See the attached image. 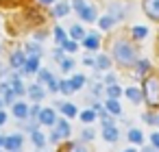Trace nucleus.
Segmentation results:
<instances>
[{
  "label": "nucleus",
  "mask_w": 159,
  "mask_h": 152,
  "mask_svg": "<svg viewBox=\"0 0 159 152\" xmlns=\"http://www.w3.org/2000/svg\"><path fill=\"white\" fill-rule=\"evenodd\" d=\"M142 91H144V102L152 111L159 109V72H152L142 80Z\"/></svg>",
  "instance_id": "1"
},
{
  "label": "nucleus",
  "mask_w": 159,
  "mask_h": 152,
  "mask_svg": "<svg viewBox=\"0 0 159 152\" xmlns=\"http://www.w3.org/2000/svg\"><path fill=\"white\" fill-rule=\"evenodd\" d=\"M113 59H116L120 65H124V67H131V65H135V63L139 61L135 46L129 44V41H124V39H120V41L113 44Z\"/></svg>",
  "instance_id": "2"
},
{
  "label": "nucleus",
  "mask_w": 159,
  "mask_h": 152,
  "mask_svg": "<svg viewBox=\"0 0 159 152\" xmlns=\"http://www.w3.org/2000/svg\"><path fill=\"white\" fill-rule=\"evenodd\" d=\"M102 137H105V141H109V143H116V141L120 139V130H118V126H116L111 119H102Z\"/></svg>",
  "instance_id": "3"
},
{
  "label": "nucleus",
  "mask_w": 159,
  "mask_h": 152,
  "mask_svg": "<svg viewBox=\"0 0 159 152\" xmlns=\"http://www.w3.org/2000/svg\"><path fill=\"white\" fill-rule=\"evenodd\" d=\"M142 9L150 20L159 22V0H142Z\"/></svg>",
  "instance_id": "4"
},
{
  "label": "nucleus",
  "mask_w": 159,
  "mask_h": 152,
  "mask_svg": "<svg viewBox=\"0 0 159 152\" xmlns=\"http://www.w3.org/2000/svg\"><path fill=\"white\" fill-rule=\"evenodd\" d=\"M124 96L129 98V102H131V104H142V102H144V91H142V87L131 85V87H126V89H124Z\"/></svg>",
  "instance_id": "5"
},
{
  "label": "nucleus",
  "mask_w": 159,
  "mask_h": 152,
  "mask_svg": "<svg viewBox=\"0 0 159 152\" xmlns=\"http://www.w3.org/2000/svg\"><path fill=\"white\" fill-rule=\"evenodd\" d=\"M133 67H135V76H139L142 80H144L148 74H152V63H150L148 59H139Z\"/></svg>",
  "instance_id": "6"
},
{
  "label": "nucleus",
  "mask_w": 159,
  "mask_h": 152,
  "mask_svg": "<svg viewBox=\"0 0 159 152\" xmlns=\"http://www.w3.org/2000/svg\"><path fill=\"white\" fill-rule=\"evenodd\" d=\"M5 150L7 152H20L22 150V135H9L5 137Z\"/></svg>",
  "instance_id": "7"
},
{
  "label": "nucleus",
  "mask_w": 159,
  "mask_h": 152,
  "mask_svg": "<svg viewBox=\"0 0 159 152\" xmlns=\"http://www.w3.org/2000/svg\"><path fill=\"white\" fill-rule=\"evenodd\" d=\"M37 122H39V124H44V126H55L59 119H57V113H55L52 109H42V111H39V117H37Z\"/></svg>",
  "instance_id": "8"
},
{
  "label": "nucleus",
  "mask_w": 159,
  "mask_h": 152,
  "mask_svg": "<svg viewBox=\"0 0 159 152\" xmlns=\"http://www.w3.org/2000/svg\"><path fill=\"white\" fill-rule=\"evenodd\" d=\"M70 135V124L66 122V119H59L57 124H55V132L50 135V139L52 141H59L61 137H68Z\"/></svg>",
  "instance_id": "9"
},
{
  "label": "nucleus",
  "mask_w": 159,
  "mask_h": 152,
  "mask_svg": "<svg viewBox=\"0 0 159 152\" xmlns=\"http://www.w3.org/2000/svg\"><path fill=\"white\" fill-rule=\"evenodd\" d=\"M0 93H2L5 104H11V106H13V98H18V96H16V91L11 89L9 83H0Z\"/></svg>",
  "instance_id": "10"
},
{
  "label": "nucleus",
  "mask_w": 159,
  "mask_h": 152,
  "mask_svg": "<svg viewBox=\"0 0 159 152\" xmlns=\"http://www.w3.org/2000/svg\"><path fill=\"white\" fill-rule=\"evenodd\" d=\"M37 72H39V57H29L22 67V74H37Z\"/></svg>",
  "instance_id": "11"
},
{
  "label": "nucleus",
  "mask_w": 159,
  "mask_h": 152,
  "mask_svg": "<svg viewBox=\"0 0 159 152\" xmlns=\"http://www.w3.org/2000/svg\"><path fill=\"white\" fill-rule=\"evenodd\" d=\"M26 93L31 96V100H33V102H42V100H44V96H46V93H44V87H42L39 83H37V85H31V87L26 89Z\"/></svg>",
  "instance_id": "12"
},
{
  "label": "nucleus",
  "mask_w": 159,
  "mask_h": 152,
  "mask_svg": "<svg viewBox=\"0 0 159 152\" xmlns=\"http://www.w3.org/2000/svg\"><path fill=\"white\" fill-rule=\"evenodd\" d=\"M24 63H26V54H24V52L18 50V52L11 54V67H13V70H20V72H22Z\"/></svg>",
  "instance_id": "13"
},
{
  "label": "nucleus",
  "mask_w": 159,
  "mask_h": 152,
  "mask_svg": "<svg viewBox=\"0 0 159 152\" xmlns=\"http://www.w3.org/2000/svg\"><path fill=\"white\" fill-rule=\"evenodd\" d=\"M126 139H129L133 145H142V143H144V132H142L139 128H131V130L126 132Z\"/></svg>",
  "instance_id": "14"
},
{
  "label": "nucleus",
  "mask_w": 159,
  "mask_h": 152,
  "mask_svg": "<svg viewBox=\"0 0 159 152\" xmlns=\"http://www.w3.org/2000/svg\"><path fill=\"white\" fill-rule=\"evenodd\" d=\"M11 109H13V115H16L18 119H24V117H29V111H31V109H29L24 102H16Z\"/></svg>",
  "instance_id": "15"
},
{
  "label": "nucleus",
  "mask_w": 159,
  "mask_h": 152,
  "mask_svg": "<svg viewBox=\"0 0 159 152\" xmlns=\"http://www.w3.org/2000/svg\"><path fill=\"white\" fill-rule=\"evenodd\" d=\"M109 15H111L116 22H118V20H122V18H124V7H122V5H118V2H111V5H109Z\"/></svg>",
  "instance_id": "16"
},
{
  "label": "nucleus",
  "mask_w": 159,
  "mask_h": 152,
  "mask_svg": "<svg viewBox=\"0 0 159 152\" xmlns=\"http://www.w3.org/2000/svg\"><path fill=\"white\" fill-rule=\"evenodd\" d=\"M98 72H107L109 67H111V59L107 57V54H100L98 59H96V65H94Z\"/></svg>",
  "instance_id": "17"
},
{
  "label": "nucleus",
  "mask_w": 159,
  "mask_h": 152,
  "mask_svg": "<svg viewBox=\"0 0 159 152\" xmlns=\"http://www.w3.org/2000/svg\"><path fill=\"white\" fill-rule=\"evenodd\" d=\"M105 109L109 111V115H120V113H122V106H120V102H118V100H109V98H107Z\"/></svg>",
  "instance_id": "18"
},
{
  "label": "nucleus",
  "mask_w": 159,
  "mask_h": 152,
  "mask_svg": "<svg viewBox=\"0 0 159 152\" xmlns=\"http://www.w3.org/2000/svg\"><path fill=\"white\" fill-rule=\"evenodd\" d=\"M131 35H133V39H137V41H139V39H146V37H148V28H146V26H133V28H131Z\"/></svg>",
  "instance_id": "19"
},
{
  "label": "nucleus",
  "mask_w": 159,
  "mask_h": 152,
  "mask_svg": "<svg viewBox=\"0 0 159 152\" xmlns=\"http://www.w3.org/2000/svg\"><path fill=\"white\" fill-rule=\"evenodd\" d=\"M9 85H11V89L16 91V96H22V93H24V87H22V83H20V76H18V74L9 78Z\"/></svg>",
  "instance_id": "20"
},
{
  "label": "nucleus",
  "mask_w": 159,
  "mask_h": 152,
  "mask_svg": "<svg viewBox=\"0 0 159 152\" xmlns=\"http://www.w3.org/2000/svg\"><path fill=\"white\" fill-rule=\"evenodd\" d=\"M122 93H124V89H122L120 85H109V87H107V96H109V100H118Z\"/></svg>",
  "instance_id": "21"
},
{
  "label": "nucleus",
  "mask_w": 159,
  "mask_h": 152,
  "mask_svg": "<svg viewBox=\"0 0 159 152\" xmlns=\"http://www.w3.org/2000/svg\"><path fill=\"white\" fill-rule=\"evenodd\" d=\"M79 15H81L83 22H94V20H96V11H94L92 7H85L83 11H79Z\"/></svg>",
  "instance_id": "22"
},
{
  "label": "nucleus",
  "mask_w": 159,
  "mask_h": 152,
  "mask_svg": "<svg viewBox=\"0 0 159 152\" xmlns=\"http://www.w3.org/2000/svg\"><path fill=\"white\" fill-rule=\"evenodd\" d=\"M83 46H85L87 50H96V48H98V35H94V33L87 35V37L83 39Z\"/></svg>",
  "instance_id": "23"
},
{
  "label": "nucleus",
  "mask_w": 159,
  "mask_h": 152,
  "mask_svg": "<svg viewBox=\"0 0 159 152\" xmlns=\"http://www.w3.org/2000/svg\"><path fill=\"white\" fill-rule=\"evenodd\" d=\"M70 35H72V39H74V41L85 39V37H87V35H85V31H83V26H79V24H74V26L70 28Z\"/></svg>",
  "instance_id": "24"
},
{
  "label": "nucleus",
  "mask_w": 159,
  "mask_h": 152,
  "mask_svg": "<svg viewBox=\"0 0 159 152\" xmlns=\"http://www.w3.org/2000/svg\"><path fill=\"white\" fill-rule=\"evenodd\" d=\"M59 109H61V113H63L66 117H74V115H76V106H74V104H70V102L59 104Z\"/></svg>",
  "instance_id": "25"
},
{
  "label": "nucleus",
  "mask_w": 159,
  "mask_h": 152,
  "mask_svg": "<svg viewBox=\"0 0 159 152\" xmlns=\"http://www.w3.org/2000/svg\"><path fill=\"white\" fill-rule=\"evenodd\" d=\"M142 122L148 124V126H157V113H155V111H146V113H142Z\"/></svg>",
  "instance_id": "26"
},
{
  "label": "nucleus",
  "mask_w": 159,
  "mask_h": 152,
  "mask_svg": "<svg viewBox=\"0 0 159 152\" xmlns=\"http://www.w3.org/2000/svg\"><path fill=\"white\" fill-rule=\"evenodd\" d=\"M70 13V5L68 2H59L57 7H55V18H63V15H68Z\"/></svg>",
  "instance_id": "27"
},
{
  "label": "nucleus",
  "mask_w": 159,
  "mask_h": 152,
  "mask_svg": "<svg viewBox=\"0 0 159 152\" xmlns=\"http://www.w3.org/2000/svg\"><path fill=\"white\" fill-rule=\"evenodd\" d=\"M113 22H116V20H113L111 15H102V18L98 20V24H100V28H102V31H109V28L113 26Z\"/></svg>",
  "instance_id": "28"
},
{
  "label": "nucleus",
  "mask_w": 159,
  "mask_h": 152,
  "mask_svg": "<svg viewBox=\"0 0 159 152\" xmlns=\"http://www.w3.org/2000/svg\"><path fill=\"white\" fill-rule=\"evenodd\" d=\"M85 80H87V78H85L83 74H74L72 80H70V83H72V89H81V87L85 85Z\"/></svg>",
  "instance_id": "29"
},
{
  "label": "nucleus",
  "mask_w": 159,
  "mask_h": 152,
  "mask_svg": "<svg viewBox=\"0 0 159 152\" xmlns=\"http://www.w3.org/2000/svg\"><path fill=\"white\" fill-rule=\"evenodd\" d=\"M31 139H33V143L37 145V148H44V143H46V137L39 132V130H35V132H31Z\"/></svg>",
  "instance_id": "30"
},
{
  "label": "nucleus",
  "mask_w": 159,
  "mask_h": 152,
  "mask_svg": "<svg viewBox=\"0 0 159 152\" xmlns=\"http://www.w3.org/2000/svg\"><path fill=\"white\" fill-rule=\"evenodd\" d=\"M79 117H81L83 122H87V124H89V122H94V119H96V111H94V109H92V111H83Z\"/></svg>",
  "instance_id": "31"
},
{
  "label": "nucleus",
  "mask_w": 159,
  "mask_h": 152,
  "mask_svg": "<svg viewBox=\"0 0 159 152\" xmlns=\"http://www.w3.org/2000/svg\"><path fill=\"white\" fill-rule=\"evenodd\" d=\"M55 39L59 41V46H63V44L68 41V39H66V33H63V28H59V26L55 28Z\"/></svg>",
  "instance_id": "32"
},
{
  "label": "nucleus",
  "mask_w": 159,
  "mask_h": 152,
  "mask_svg": "<svg viewBox=\"0 0 159 152\" xmlns=\"http://www.w3.org/2000/svg\"><path fill=\"white\" fill-rule=\"evenodd\" d=\"M59 91H61V93L74 91V89H72V83H70V80H59Z\"/></svg>",
  "instance_id": "33"
},
{
  "label": "nucleus",
  "mask_w": 159,
  "mask_h": 152,
  "mask_svg": "<svg viewBox=\"0 0 159 152\" xmlns=\"http://www.w3.org/2000/svg\"><path fill=\"white\" fill-rule=\"evenodd\" d=\"M148 139H150V145H152V148H155V150L159 152V130L150 132V137H148Z\"/></svg>",
  "instance_id": "34"
},
{
  "label": "nucleus",
  "mask_w": 159,
  "mask_h": 152,
  "mask_svg": "<svg viewBox=\"0 0 159 152\" xmlns=\"http://www.w3.org/2000/svg\"><path fill=\"white\" fill-rule=\"evenodd\" d=\"M26 52H29L31 57H39V52H42V50H39V46H37V44H29V46H26Z\"/></svg>",
  "instance_id": "35"
},
{
  "label": "nucleus",
  "mask_w": 159,
  "mask_h": 152,
  "mask_svg": "<svg viewBox=\"0 0 159 152\" xmlns=\"http://www.w3.org/2000/svg\"><path fill=\"white\" fill-rule=\"evenodd\" d=\"M68 152H89V150H87L83 143H72V145L68 148Z\"/></svg>",
  "instance_id": "36"
},
{
  "label": "nucleus",
  "mask_w": 159,
  "mask_h": 152,
  "mask_svg": "<svg viewBox=\"0 0 159 152\" xmlns=\"http://www.w3.org/2000/svg\"><path fill=\"white\" fill-rule=\"evenodd\" d=\"M72 67H74V61H72V59H63V61H61V70H63V72H70Z\"/></svg>",
  "instance_id": "37"
},
{
  "label": "nucleus",
  "mask_w": 159,
  "mask_h": 152,
  "mask_svg": "<svg viewBox=\"0 0 159 152\" xmlns=\"http://www.w3.org/2000/svg\"><path fill=\"white\" fill-rule=\"evenodd\" d=\"M61 48H63V50H68V52H74V50H76V41H66Z\"/></svg>",
  "instance_id": "38"
},
{
  "label": "nucleus",
  "mask_w": 159,
  "mask_h": 152,
  "mask_svg": "<svg viewBox=\"0 0 159 152\" xmlns=\"http://www.w3.org/2000/svg\"><path fill=\"white\" fill-rule=\"evenodd\" d=\"M105 83H107V87H109V85H118V78H116L113 74H107V78H105Z\"/></svg>",
  "instance_id": "39"
},
{
  "label": "nucleus",
  "mask_w": 159,
  "mask_h": 152,
  "mask_svg": "<svg viewBox=\"0 0 159 152\" xmlns=\"http://www.w3.org/2000/svg\"><path fill=\"white\" fill-rule=\"evenodd\" d=\"M72 5H74V9H76V11H83V9L87 7V5L83 2V0H74V2H72Z\"/></svg>",
  "instance_id": "40"
},
{
  "label": "nucleus",
  "mask_w": 159,
  "mask_h": 152,
  "mask_svg": "<svg viewBox=\"0 0 159 152\" xmlns=\"http://www.w3.org/2000/svg\"><path fill=\"white\" fill-rule=\"evenodd\" d=\"M83 139H87V141L94 139V130H92V128H85V130H83Z\"/></svg>",
  "instance_id": "41"
},
{
  "label": "nucleus",
  "mask_w": 159,
  "mask_h": 152,
  "mask_svg": "<svg viewBox=\"0 0 159 152\" xmlns=\"http://www.w3.org/2000/svg\"><path fill=\"white\" fill-rule=\"evenodd\" d=\"M39 111H42L39 106H31V111H29V115H31V117H39Z\"/></svg>",
  "instance_id": "42"
},
{
  "label": "nucleus",
  "mask_w": 159,
  "mask_h": 152,
  "mask_svg": "<svg viewBox=\"0 0 159 152\" xmlns=\"http://www.w3.org/2000/svg\"><path fill=\"white\" fill-rule=\"evenodd\" d=\"M83 63H85V65H96V61H94L92 57H85V59H83Z\"/></svg>",
  "instance_id": "43"
},
{
  "label": "nucleus",
  "mask_w": 159,
  "mask_h": 152,
  "mask_svg": "<svg viewBox=\"0 0 159 152\" xmlns=\"http://www.w3.org/2000/svg\"><path fill=\"white\" fill-rule=\"evenodd\" d=\"M5 122H7V113H5V111H0V126H2Z\"/></svg>",
  "instance_id": "44"
},
{
  "label": "nucleus",
  "mask_w": 159,
  "mask_h": 152,
  "mask_svg": "<svg viewBox=\"0 0 159 152\" xmlns=\"http://www.w3.org/2000/svg\"><path fill=\"white\" fill-rule=\"evenodd\" d=\"M142 152H157L152 145H146V148H142Z\"/></svg>",
  "instance_id": "45"
},
{
  "label": "nucleus",
  "mask_w": 159,
  "mask_h": 152,
  "mask_svg": "<svg viewBox=\"0 0 159 152\" xmlns=\"http://www.w3.org/2000/svg\"><path fill=\"white\" fill-rule=\"evenodd\" d=\"M39 2H42V5H52L55 0H39Z\"/></svg>",
  "instance_id": "46"
},
{
  "label": "nucleus",
  "mask_w": 159,
  "mask_h": 152,
  "mask_svg": "<svg viewBox=\"0 0 159 152\" xmlns=\"http://www.w3.org/2000/svg\"><path fill=\"white\" fill-rule=\"evenodd\" d=\"M0 148H5V137L0 135Z\"/></svg>",
  "instance_id": "47"
},
{
  "label": "nucleus",
  "mask_w": 159,
  "mask_h": 152,
  "mask_svg": "<svg viewBox=\"0 0 159 152\" xmlns=\"http://www.w3.org/2000/svg\"><path fill=\"white\" fill-rule=\"evenodd\" d=\"M122 152H137L135 148H126V150H122Z\"/></svg>",
  "instance_id": "48"
},
{
  "label": "nucleus",
  "mask_w": 159,
  "mask_h": 152,
  "mask_svg": "<svg viewBox=\"0 0 159 152\" xmlns=\"http://www.w3.org/2000/svg\"><path fill=\"white\" fill-rule=\"evenodd\" d=\"M2 104H5V100H2V96H0V111H2Z\"/></svg>",
  "instance_id": "49"
},
{
  "label": "nucleus",
  "mask_w": 159,
  "mask_h": 152,
  "mask_svg": "<svg viewBox=\"0 0 159 152\" xmlns=\"http://www.w3.org/2000/svg\"><path fill=\"white\" fill-rule=\"evenodd\" d=\"M157 128H159V113H157Z\"/></svg>",
  "instance_id": "50"
}]
</instances>
